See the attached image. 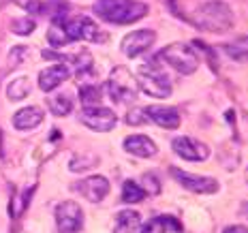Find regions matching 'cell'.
Here are the masks:
<instances>
[{"label":"cell","instance_id":"23","mask_svg":"<svg viewBox=\"0 0 248 233\" xmlns=\"http://www.w3.org/2000/svg\"><path fill=\"white\" fill-rule=\"evenodd\" d=\"M47 41L54 45V47H62V45H69L71 43V39L66 37L64 28H62V24L58 22V19H54V26H51L49 32H47Z\"/></svg>","mask_w":248,"mask_h":233},{"label":"cell","instance_id":"18","mask_svg":"<svg viewBox=\"0 0 248 233\" xmlns=\"http://www.w3.org/2000/svg\"><path fill=\"white\" fill-rule=\"evenodd\" d=\"M139 214L137 212H131V210H124L118 214L116 218V233H135L139 227Z\"/></svg>","mask_w":248,"mask_h":233},{"label":"cell","instance_id":"4","mask_svg":"<svg viewBox=\"0 0 248 233\" xmlns=\"http://www.w3.org/2000/svg\"><path fill=\"white\" fill-rule=\"evenodd\" d=\"M137 86L152 98H167L171 94V81L154 64H141L137 73Z\"/></svg>","mask_w":248,"mask_h":233},{"label":"cell","instance_id":"3","mask_svg":"<svg viewBox=\"0 0 248 233\" xmlns=\"http://www.w3.org/2000/svg\"><path fill=\"white\" fill-rule=\"evenodd\" d=\"M158 58L163 62H167V64L178 71V73H184V75H193L195 71L199 69V56L186 43L167 45V47H163L158 51Z\"/></svg>","mask_w":248,"mask_h":233},{"label":"cell","instance_id":"21","mask_svg":"<svg viewBox=\"0 0 248 233\" xmlns=\"http://www.w3.org/2000/svg\"><path fill=\"white\" fill-rule=\"evenodd\" d=\"M146 197V190L141 186H137L133 180H126L122 186V201L124 203H139Z\"/></svg>","mask_w":248,"mask_h":233},{"label":"cell","instance_id":"17","mask_svg":"<svg viewBox=\"0 0 248 233\" xmlns=\"http://www.w3.org/2000/svg\"><path fill=\"white\" fill-rule=\"evenodd\" d=\"M220 49H223L231 60L248 62V37H237L235 41H231V43H225Z\"/></svg>","mask_w":248,"mask_h":233},{"label":"cell","instance_id":"15","mask_svg":"<svg viewBox=\"0 0 248 233\" xmlns=\"http://www.w3.org/2000/svg\"><path fill=\"white\" fill-rule=\"evenodd\" d=\"M43 122V109L41 107H24L13 116V126L17 131H32Z\"/></svg>","mask_w":248,"mask_h":233},{"label":"cell","instance_id":"22","mask_svg":"<svg viewBox=\"0 0 248 233\" xmlns=\"http://www.w3.org/2000/svg\"><path fill=\"white\" fill-rule=\"evenodd\" d=\"M47 103L54 116H66V113H71V109H73V101H71L69 94H58Z\"/></svg>","mask_w":248,"mask_h":233},{"label":"cell","instance_id":"28","mask_svg":"<svg viewBox=\"0 0 248 233\" xmlns=\"http://www.w3.org/2000/svg\"><path fill=\"white\" fill-rule=\"evenodd\" d=\"M143 184H146V190H150L152 195L161 193V184L156 182V178H154V175H150V173L143 175Z\"/></svg>","mask_w":248,"mask_h":233},{"label":"cell","instance_id":"9","mask_svg":"<svg viewBox=\"0 0 248 233\" xmlns=\"http://www.w3.org/2000/svg\"><path fill=\"white\" fill-rule=\"evenodd\" d=\"M154 41H156V34H154L152 30H135V32L126 34V37L122 39L120 49L128 58H137V56H141L143 51H148L152 47Z\"/></svg>","mask_w":248,"mask_h":233},{"label":"cell","instance_id":"12","mask_svg":"<svg viewBox=\"0 0 248 233\" xmlns=\"http://www.w3.org/2000/svg\"><path fill=\"white\" fill-rule=\"evenodd\" d=\"M173 150L178 156H182L184 160H193V163H199V160H205L210 154V150L205 143H199L190 137H175L173 139Z\"/></svg>","mask_w":248,"mask_h":233},{"label":"cell","instance_id":"29","mask_svg":"<svg viewBox=\"0 0 248 233\" xmlns=\"http://www.w3.org/2000/svg\"><path fill=\"white\" fill-rule=\"evenodd\" d=\"M146 109H135V111H128V116H126V122L128 124H146Z\"/></svg>","mask_w":248,"mask_h":233},{"label":"cell","instance_id":"31","mask_svg":"<svg viewBox=\"0 0 248 233\" xmlns=\"http://www.w3.org/2000/svg\"><path fill=\"white\" fill-rule=\"evenodd\" d=\"M223 233H248V227H242V225H233V227H227Z\"/></svg>","mask_w":248,"mask_h":233},{"label":"cell","instance_id":"7","mask_svg":"<svg viewBox=\"0 0 248 233\" xmlns=\"http://www.w3.org/2000/svg\"><path fill=\"white\" fill-rule=\"evenodd\" d=\"M79 120L86 124L88 128H92V131H99V133H107L111 131V128H116L118 124V118L116 113L111 109H107V107H84L79 113Z\"/></svg>","mask_w":248,"mask_h":233},{"label":"cell","instance_id":"8","mask_svg":"<svg viewBox=\"0 0 248 233\" xmlns=\"http://www.w3.org/2000/svg\"><path fill=\"white\" fill-rule=\"evenodd\" d=\"M56 222L60 233H77L84 225V212L75 201H64L56 208Z\"/></svg>","mask_w":248,"mask_h":233},{"label":"cell","instance_id":"16","mask_svg":"<svg viewBox=\"0 0 248 233\" xmlns=\"http://www.w3.org/2000/svg\"><path fill=\"white\" fill-rule=\"evenodd\" d=\"M146 116L161 128H169L171 131V128L180 126V113L173 107H148Z\"/></svg>","mask_w":248,"mask_h":233},{"label":"cell","instance_id":"6","mask_svg":"<svg viewBox=\"0 0 248 233\" xmlns=\"http://www.w3.org/2000/svg\"><path fill=\"white\" fill-rule=\"evenodd\" d=\"M62 24V28H64L66 37L71 41H90V43H101V41H105V34L101 32V28L92 22L90 17H69V19H58Z\"/></svg>","mask_w":248,"mask_h":233},{"label":"cell","instance_id":"1","mask_svg":"<svg viewBox=\"0 0 248 233\" xmlns=\"http://www.w3.org/2000/svg\"><path fill=\"white\" fill-rule=\"evenodd\" d=\"M94 13L111 24H133L148 13V7L139 0H96Z\"/></svg>","mask_w":248,"mask_h":233},{"label":"cell","instance_id":"11","mask_svg":"<svg viewBox=\"0 0 248 233\" xmlns=\"http://www.w3.org/2000/svg\"><path fill=\"white\" fill-rule=\"evenodd\" d=\"M171 175L186 190H193V193H216L218 190V182L214 178H201V175L184 173L178 167H171Z\"/></svg>","mask_w":248,"mask_h":233},{"label":"cell","instance_id":"24","mask_svg":"<svg viewBox=\"0 0 248 233\" xmlns=\"http://www.w3.org/2000/svg\"><path fill=\"white\" fill-rule=\"evenodd\" d=\"M71 60L75 62V69H77V75H79V77L84 75V73H88V71L92 69V56L88 54L86 49H81L79 54L73 56V58H71Z\"/></svg>","mask_w":248,"mask_h":233},{"label":"cell","instance_id":"10","mask_svg":"<svg viewBox=\"0 0 248 233\" xmlns=\"http://www.w3.org/2000/svg\"><path fill=\"white\" fill-rule=\"evenodd\" d=\"M75 190L84 195L90 203H101L107 197V193H109V182H107V178H103V175H90V178L77 182Z\"/></svg>","mask_w":248,"mask_h":233},{"label":"cell","instance_id":"20","mask_svg":"<svg viewBox=\"0 0 248 233\" xmlns=\"http://www.w3.org/2000/svg\"><path fill=\"white\" fill-rule=\"evenodd\" d=\"M103 90L101 86H81L79 88V101L84 107H96L101 103Z\"/></svg>","mask_w":248,"mask_h":233},{"label":"cell","instance_id":"19","mask_svg":"<svg viewBox=\"0 0 248 233\" xmlns=\"http://www.w3.org/2000/svg\"><path fill=\"white\" fill-rule=\"evenodd\" d=\"M30 88H32V84H30L28 77H17L7 86V96L11 101H24L30 94Z\"/></svg>","mask_w":248,"mask_h":233},{"label":"cell","instance_id":"25","mask_svg":"<svg viewBox=\"0 0 248 233\" xmlns=\"http://www.w3.org/2000/svg\"><path fill=\"white\" fill-rule=\"evenodd\" d=\"M11 28H13L15 34L26 37V34H30L34 28H37V24H34V19H30V17H17V19H13Z\"/></svg>","mask_w":248,"mask_h":233},{"label":"cell","instance_id":"13","mask_svg":"<svg viewBox=\"0 0 248 233\" xmlns=\"http://www.w3.org/2000/svg\"><path fill=\"white\" fill-rule=\"evenodd\" d=\"M71 77V71L66 64H56V66H49V69L41 71L39 75V86L43 92H51L56 90L62 81H66Z\"/></svg>","mask_w":248,"mask_h":233},{"label":"cell","instance_id":"5","mask_svg":"<svg viewBox=\"0 0 248 233\" xmlns=\"http://www.w3.org/2000/svg\"><path fill=\"white\" fill-rule=\"evenodd\" d=\"M107 90L116 103H131L137 98V77H133L131 71L124 66H116L109 75V81H107Z\"/></svg>","mask_w":248,"mask_h":233},{"label":"cell","instance_id":"30","mask_svg":"<svg viewBox=\"0 0 248 233\" xmlns=\"http://www.w3.org/2000/svg\"><path fill=\"white\" fill-rule=\"evenodd\" d=\"M11 51H13V54H11V58H9V60H11L13 64H17V62L26 56V51H28V49H26V47H15V49H11Z\"/></svg>","mask_w":248,"mask_h":233},{"label":"cell","instance_id":"2","mask_svg":"<svg viewBox=\"0 0 248 233\" xmlns=\"http://www.w3.org/2000/svg\"><path fill=\"white\" fill-rule=\"evenodd\" d=\"M195 22L199 28L210 30V32H225L233 26V11L220 0H210L197 7V11L193 13Z\"/></svg>","mask_w":248,"mask_h":233},{"label":"cell","instance_id":"27","mask_svg":"<svg viewBox=\"0 0 248 233\" xmlns=\"http://www.w3.org/2000/svg\"><path fill=\"white\" fill-rule=\"evenodd\" d=\"M32 193H34V188H28L24 193V197H19L17 201H13V203H11V216H19V214H22V210L26 208V203H28V199L32 197Z\"/></svg>","mask_w":248,"mask_h":233},{"label":"cell","instance_id":"26","mask_svg":"<svg viewBox=\"0 0 248 233\" xmlns=\"http://www.w3.org/2000/svg\"><path fill=\"white\" fill-rule=\"evenodd\" d=\"M165 231H167V227H165L163 218H152L146 225L139 227V233H165Z\"/></svg>","mask_w":248,"mask_h":233},{"label":"cell","instance_id":"14","mask_svg":"<svg viewBox=\"0 0 248 233\" xmlns=\"http://www.w3.org/2000/svg\"><path fill=\"white\" fill-rule=\"evenodd\" d=\"M124 150H126L128 154H133V156H139V158H150V156H154V154L158 152L156 143H154L150 137H146V135L126 137V141H124Z\"/></svg>","mask_w":248,"mask_h":233},{"label":"cell","instance_id":"32","mask_svg":"<svg viewBox=\"0 0 248 233\" xmlns=\"http://www.w3.org/2000/svg\"><path fill=\"white\" fill-rule=\"evenodd\" d=\"M246 182H248V171H246Z\"/></svg>","mask_w":248,"mask_h":233}]
</instances>
